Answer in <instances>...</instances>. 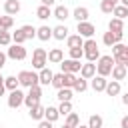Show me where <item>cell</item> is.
<instances>
[{"label": "cell", "instance_id": "obj_4", "mask_svg": "<svg viewBox=\"0 0 128 128\" xmlns=\"http://www.w3.org/2000/svg\"><path fill=\"white\" fill-rule=\"evenodd\" d=\"M46 62H48V52L44 48H36L34 54H32V68L44 70L46 68Z\"/></svg>", "mask_w": 128, "mask_h": 128}, {"label": "cell", "instance_id": "obj_24", "mask_svg": "<svg viewBox=\"0 0 128 128\" xmlns=\"http://www.w3.org/2000/svg\"><path fill=\"white\" fill-rule=\"evenodd\" d=\"M52 16H54L56 20H66V18H70V12H68L66 6H56L54 12H52Z\"/></svg>", "mask_w": 128, "mask_h": 128}, {"label": "cell", "instance_id": "obj_20", "mask_svg": "<svg viewBox=\"0 0 128 128\" xmlns=\"http://www.w3.org/2000/svg\"><path fill=\"white\" fill-rule=\"evenodd\" d=\"M78 22H88V16H90V12H88V8H84V6H78V8H74V14H72Z\"/></svg>", "mask_w": 128, "mask_h": 128}, {"label": "cell", "instance_id": "obj_18", "mask_svg": "<svg viewBox=\"0 0 128 128\" xmlns=\"http://www.w3.org/2000/svg\"><path fill=\"white\" fill-rule=\"evenodd\" d=\"M52 38H56V40H66V38H68V28H66L64 24H58L56 28H52Z\"/></svg>", "mask_w": 128, "mask_h": 128}, {"label": "cell", "instance_id": "obj_48", "mask_svg": "<svg viewBox=\"0 0 128 128\" xmlns=\"http://www.w3.org/2000/svg\"><path fill=\"white\" fill-rule=\"evenodd\" d=\"M108 2H110V4H114V6H118V2H120V0H108Z\"/></svg>", "mask_w": 128, "mask_h": 128}, {"label": "cell", "instance_id": "obj_35", "mask_svg": "<svg viewBox=\"0 0 128 128\" xmlns=\"http://www.w3.org/2000/svg\"><path fill=\"white\" fill-rule=\"evenodd\" d=\"M112 14H114L116 18H120V20H124V18L128 16V8H126V6H122V4H118V6L114 8V12H112Z\"/></svg>", "mask_w": 128, "mask_h": 128}, {"label": "cell", "instance_id": "obj_41", "mask_svg": "<svg viewBox=\"0 0 128 128\" xmlns=\"http://www.w3.org/2000/svg\"><path fill=\"white\" fill-rule=\"evenodd\" d=\"M84 56V50L82 48H70V58L72 60H80Z\"/></svg>", "mask_w": 128, "mask_h": 128}, {"label": "cell", "instance_id": "obj_37", "mask_svg": "<svg viewBox=\"0 0 128 128\" xmlns=\"http://www.w3.org/2000/svg\"><path fill=\"white\" fill-rule=\"evenodd\" d=\"M76 80V74H64V88H74Z\"/></svg>", "mask_w": 128, "mask_h": 128}, {"label": "cell", "instance_id": "obj_54", "mask_svg": "<svg viewBox=\"0 0 128 128\" xmlns=\"http://www.w3.org/2000/svg\"><path fill=\"white\" fill-rule=\"evenodd\" d=\"M62 128H70V126H66V124H64V126H62Z\"/></svg>", "mask_w": 128, "mask_h": 128}, {"label": "cell", "instance_id": "obj_38", "mask_svg": "<svg viewBox=\"0 0 128 128\" xmlns=\"http://www.w3.org/2000/svg\"><path fill=\"white\" fill-rule=\"evenodd\" d=\"M58 112H60V116H68V114L72 112V104H70V102H60Z\"/></svg>", "mask_w": 128, "mask_h": 128}, {"label": "cell", "instance_id": "obj_29", "mask_svg": "<svg viewBox=\"0 0 128 128\" xmlns=\"http://www.w3.org/2000/svg\"><path fill=\"white\" fill-rule=\"evenodd\" d=\"M4 86H6V90H18V86H20V80H18V76H8L6 80H4Z\"/></svg>", "mask_w": 128, "mask_h": 128}, {"label": "cell", "instance_id": "obj_25", "mask_svg": "<svg viewBox=\"0 0 128 128\" xmlns=\"http://www.w3.org/2000/svg\"><path fill=\"white\" fill-rule=\"evenodd\" d=\"M104 92H106L108 96H118V94H120V82H118V80H112V82H108Z\"/></svg>", "mask_w": 128, "mask_h": 128}, {"label": "cell", "instance_id": "obj_51", "mask_svg": "<svg viewBox=\"0 0 128 128\" xmlns=\"http://www.w3.org/2000/svg\"><path fill=\"white\" fill-rule=\"evenodd\" d=\"M124 66H126V70H128V60H126V62H124Z\"/></svg>", "mask_w": 128, "mask_h": 128}, {"label": "cell", "instance_id": "obj_2", "mask_svg": "<svg viewBox=\"0 0 128 128\" xmlns=\"http://www.w3.org/2000/svg\"><path fill=\"white\" fill-rule=\"evenodd\" d=\"M114 58L112 56H100V60L96 62V72H98V76H110L112 74V68H114Z\"/></svg>", "mask_w": 128, "mask_h": 128}, {"label": "cell", "instance_id": "obj_30", "mask_svg": "<svg viewBox=\"0 0 128 128\" xmlns=\"http://www.w3.org/2000/svg\"><path fill=\"white\" fill-rule=\"evenodd\" d=\"M14 24V18L12 16H0V32H8Z\"/></svg>", "mask_w": 128, "mask_h": 128}, {"label": "cell", "instance_id": "obj_19", "mask_svg": "<svg viewBox=\"0 0 128 128\" xmlns=\"http://www.w3.org/2000/svg\"><path fill=\"white\" fill-rule=\"evenodd\" d=\"M64 60V52L60 50V48H52L50 52H48V62H52V64H60Z\"/></svg>", "mask_w": 128, "mask_h": 128}, {"label": "cell", "instance_id": "obj_42", "mask_svg": "<svg viewBox=\"0 0 128 128\" xmlns=\"http://www.w3.org/2000/svg\"><path fill=\"white\" fill-rule=\"evenodd\" d=\"M38 128H52V122H48V120H40Z\"/></svg>", "mask_w": 128, "mask_h": 128}, {"label": "cell", "instance_id": "obj_55", "mask_svg": "<svg viewBox=\"0 0 128 128\" xmlns=\"http://www.w3.org/2000/svg\"><path fill=\"white\" fill-rule=\"evenodd\" d=\"M0 128H2V126H0Z\"/></svg>", "mask_w": 128, "mask_h": 128}, {"label": "cell", "instance_id": "obj_27", "mask_svg": "<svg viewBox=\"0 0 128 128\" xmlns=\"http://www.w3.org/2000/svg\"><path fill=\"white\" fill-rule=\"evenodd\" d=\"M72 96H74V90L72 88H60L58 90V100L60 102H70Z\"/></svg>", "mask_w": 128, "mask_h": 128}, {"label": "cell", "instance_id": "obj_34", "mask_svg": "<svg viewBox=\"0 0 128 128\" xmlns=\"http://www.w3.org/2000/svg\"><path fill=\"white\" fill-rule=\"evenodd\" d=\"M86 88H88V82H86V78L80 76V78L76 80V84H74L72 90H74V92H86Z\"/></svg>", "mask_w": 128, "mask_h": 128}, {"label": "cell", "instance_id": "obj_1", "mask_svg": "<svg viewBox=\"0 0 128 128\" xmlns=\"http://www.w3.org/2000/svg\"><path fill=\"white\" fill-rule=\"evenodd\" d=\"M82 50H84V58H86L88 62H98V60H100V48H98L96 40H92V38L84 40Z\"/></svg>", "mask_w": 128, "mask_h": 128}, {"label": "cell", "instance_id": "obj_10", "mask_svg": "<svg viewBox=\"0 0 128 128\" xmlns=\"http://www.w3.org/2000/svg\"><path fill=\"white\" fill-rule=\"evenodd\" d=\"M76 32H78L82 38H92V34L96 32V28H94L90 22H78V26H76Z\"/></svg>", "mask_w": 128, "mask_h": 128}, {"label": "cell", "instance_id": "obj_44", "mask_svg": "<svg viewBox=\"0 0 128 128\" xmlns=\"http://www.w3.org/2000/svg\"><path fill=\"white\" fill-rule=\"evenodd\" d=\"M120 128H128V116H124V118L120 120Z\"/></svg>", "mask_w": 128, "mask_h": 128}, {"label": "cell", "instance_id": "obj_33", "mask_svg": "<svg viewBox=\"0 0 128 128\" xmlns=\"http://www.w3.org/2000/svg\"><path fill=\"white\" fill-rule=\"evenodd\" d=\"M102 116H98V114H92L90 118H88V128H102Z\"/></svg>", "mask_w": 128, "mask_h": 128}, {"label": "cell", "instance_id": "obj_39", "mask_svg": "<svg viewBox=\"0 0 128 128\" xmlns=\"http://www.w3.org/2000/svg\"><path fill=\"white\" fill-rule=\"evenodd\" d=\"M12 42H14V44H24V42H26V38H24V34H22V30H20V28L12 34Z\"/></svg>", "mask_w": 128, "mask_h": 128}, {"label": "cell", "instance_id": "obj_26", "mask_svg": "<svg viewBox=\"0 0 128 128\" xmlns=\"http://www.w3.org/2000/svg\"><path fill=\"white\" fill-rule=\"evenodd\" d=\"M60 118V112H58V108H54V106H48L46 108V112H44V120H48V122H56Z\"/></svg>", "mask_w": 128, "mask_h": 128}, {"label": "cell", "instance_id": "obj_43", "mask_svg": "<svg viewBox=\"0 0 128 128\" xmlns=\"http://www.w3.org/2000/svg\"><path fill=\"white\" fill-rule=\"evenodd\" d=\"M6 58H8V56H6L4 52H0V70L4 68V64H6Z\"/></svg>", "mask_w": 128, "mask_h": 128}, {"label": "cell", "instance_id": "obj_52", "mask_svg": "<svg viewBox=\"0 0 128 128\" xmlns=\"http://www.w3.org/2000/svg\"><path fill=\"white\" fill-rule=\"evenodd\" d=\"M78 128H88V126H82V124H80V126H78Z\"/></svg>", "mask_w": 128, "mask_h": 128}, {"label": "cell", "instance_id": "obj_45", "mask_svg": "<svg viewBox=\"0 0 128 128\" xmlns=\"http://www.w3.org/2000/svg\"><path fill=\"white\" fill-rule=\"evenodd\" d=\"M40 2H42V4H44V6H52V4H54V2H56V0H40Z\"/></svg>", "mask_w": 128, "mask_h": 128}, {"label": "cell", "instance_id": "obj_36", "mask_svg": "<svg viewBox=\"0 0 128 128\" xmlns=\"http://www.w3.org/2000/svg\"><path fill=\"white\" fill-rule=\"evenodd\" d=\"M52 86H54L56 90H60V88H64V74H62V72H58V74H54V80H52Z\"/></svg>", "mask_w": 128, "mask_h": 128}, {"label": "cell", "instance_id": "obj_40", "mask_svg": "<svg viewBox=\"0 0 128 128\" xmlns=\"http://www.w3.org/2000/svg\"><path fill=\"white\" fill-rule=\"evenodd\" d=\"M12 42V34L10 32H0V46H8Z\"/></svg>", "mask_w": 128, "mask_h": 128}, {"label": "cell", "instance_id": "obj_11", "mask_svg": "<svg viewBox=\"0 0 128 128\" xmlns=\"http://www.w3.org/2000/svg\"><path fill=\"white\" fill-rule=\"evenodd\" d=\"M80 76L86 78V80H92V78L96 76V64H94V62L82 64V68H80Z\"/></svg>", "mask_w": 128, "mask_h": 128}, {"label": "cell", "instance_id": "obj_5", "mask_svg": "<svg viewBox=\"0 0 128 128\" xmlns=\"http://www.w3.org/2000/svg\"><path fill=\"white\" fill-rule=\"evenodd\" d=\"M40 96H42V88H40V84H38V86H32V88L28 90V94H26V98H24V104L28 106V110L40 104Z\"/></svg>", "mask_w": 128, "mask_h": 128}, {"label": "cell", "instance_id": "obj_53", "mask_svg": "<svg viewBox=\"0 0 128 128\" xmlns=\"http://www.w3.org/2000/svg\"><path fill=\"white\" fill-rule=\"evenodd\" d=\"M126 56H128V46H126Z\"/></svg>", "mask_w": 128, "mask_h": 128}, {"label": "cell", "instance_id": "obj_49", "mask_svg": "<svg viewBox=\"0 0 128 128\" xmlns=\"http://www.w3.org/2000/svg\"><path fill=\"white\" fill-rule=\"evenodd\" d=\"M120 4H122V6H126V8H128V0H120Z\"/></svg>", "mask_w": 128, "mask_h": 128}, {"label": "cell", "instance_id": "obj_32", "mask_svg": "<svg viewBox=\"0 0 128 128\" xmlns=\"http://www.w3.org/2000/svg\"><path fill=\"white\" fill-rule=\"evenodd\" d=\"M66 126H70V128H78V126H80V118H78V114L70 112V114L66 116Z\"/></svg>", "mask_w": 128, "mask_h": 128}, {"label": "cell", "instance_id": "obj_15", "mask_svg": "<svg viewBox=\"0 0 128 128\" xmlns=\"http://www.w3.org/2000/svg\"><path fill=\"white\" fill-rule=\"evenodd\" d=\"M4 10H6L8 16H14V14L20 12V2L18 0H6L4 2Z\"/></svg>", "mask_w": 128, "mask_h": 128}, {"label": "cell", "instance_id": "obj_12", "mask_svg": "<svg viewBox=\"0 0 128 128\" xmlns=\"http://www.w3.org/2000/svg\"><path fill=\"white\" fill-rule=\"evenodd\" d=\"M122 36H124V34H114V32H110V30H108V32H104L102 42H104L106 46H110V48H112L114 44H118V42L122 40Z\"/></svg>", "mask_w": 128, "mask_h": 128}, {"label": "cell", "instance_id": "obj_50", "mask_svg": "<svg viewBox=\"0 0 128 128\" xmlns=\"http://www.w3.org/2000/svg\"><path fill=\"white\" fill-rule=\"evenodd\" d=\"M4 80H6V78H2V74H0V86H4Z\"/></svg>", "mask_w": 128, "mask_h": 128}, {"label": "cell", "instance_id": "obj_13", "mask_svg": "<svg viewBox=\"0 0 128 128\" xmlns=\"http://www.w3.org/2000/svg\"><path fill=\"white\" fill-rule=\"evenodd\" d=\"M108 30L114 32V34H124V20H120V18H112V20L108 22Z\"/></svg>", "mask_w": 128, "mask_h": 128}, {"label": "cell", "instance_id": "obj_14", "mask_svg": "<svg viewBox=\"0 0 128 128\" xmlns=\"http://www.w3.org/2000/svg\"><path fill=\"white\" fill-rule=\"evenodd\" d=\"M106 84H108V80H106L104 76H94L90 86H92L94 92H104V90H106Z\"/></svg>", "mask_w": 128, "mask_h": 128}, {"label": "cell", "instance_id": "obj_21", "mask_svg": "<svg viewBox=\"0 0 128 128\" xmlns=\"http://www.w3.org/2000/svg\"><path fill=\"white\" fill-rule=\"evenodd\" d=\"M36 36H38L42 42H48V40L52 38V28H50V26H40V28H36Z\"/></svg>", "mask_w": 128, "mask_h": 128}, {"label": "cell", "instance_id": "obj_22", "mask_svg": "<svg viewBox=\"0 0 128 128\" xmlns=\"http://www.w3.org/2000/svg\"><path fill=\"white\" fill-rule=\"evenodd\" d=\"M66 42H68V48H82V46H84V38H82L80 34L68 36V38H66Z\"/></svg>", "mask_w": 128, "mask_h": 128}, {"label": "cell", "instance_id": "obj_47", "mask_svg": "<svg viewBox=\"0 0 128 128\" xmlns=\"http://www.w3.org/2000/svg\"><path fill=\"white\" fill-rule=\"evenodd\" d=\"M4 90H6V86H0V96H4Z\"/></svg>", "mask_w": 128, "mask_h": 128}, {"label": "cell", "instance_id": "obj_3", "mask_svg": "<svg viewBox=\"0 0 128 128\" xmlns=\"http://www.w3.org/2000/svg\"><path fill=\"white\" fill-rule=\"evenodd\" d=\"M18 80H20V86H26V88H32V86H38L40 84V78L36 72H30V70H22L18 74Z\"/></svg>", "mask_w": 128, "mask_h": 128}, {"label": "cell", "instance_id": "obj_17", "mask_svg": "<svg viewBox=\"0 0 128 128\" xmlns=\"http://www.w3.org/2000/svg\"><path fill=\"white\" fill-rule=\"evenodd\" d=\"M38 78H40V84L48 86V84H52V80H54V72H52L50 68H44V70L38 72Z\"/></svg>", "mask_w": 128, "mask_h": 128}, {"label": "cell", "instance_id": "obj_6", "mask_svg": "<svg viewBox=\"0 0 128 128\" xmlns=\"http://www.w3.org/2000/svg\"><path fill=\"white\" fill-rule=\"evenodd\" d=\"M60 68H62V74H76V72H80L82 64H80V60L68 58V60H62L60 62Z\"/></svg>", "mask_w": 128, "mask_h": 128}, {"label": "cell", "instance_id": "obj_31", "mask_svg": "<svg viewBox=\"0 0 128 128\" xmlns=\"http://www.w3.org/2000/svg\"><path fill=\"white\" fill-rule=\"evenodd\" d=\"M20 30H22V34H24V38H26V40H32V38L36 36V28H34L32 24H26V26H22Z\"/></svg>", "mask_w": 128, "mask_h": 128}, {"label": "cell", "instance_id": "obj_8", "mask_svg": "<svg viewBox=\"0 0 128 128\" xmlns=\"http://www.w3.org/2000/svg\"><path fill=\"white\" fill-rule=\"evenodd\" d=\"M24 98H26V94L18 88V90H12L10 94H8V106L10 108H18V106H22L24 104Z\"/></svg>", "mask_w": 128, "mask_h": 128}, {"label": "cell", "instance_id": "obj_16", "mask_svg": "<svg viewBox=\"0 0 128 128\" xmlns=\"http://www.w3.org/2000/svg\"><path fill=\"white\" fill-rule=\"evenodd\" d=\"M126 74H128V70H126V66L124 64H114V68H112V78L114 80H124L126 78Z\"/></svg>", "mask_w": 128, "mask_h": 128}, {"label": "cell", "instance_id": "obj_46", "mask_svg": "<svg viewBox=\"0 0 128 128\" xmlns=\"http://www.w3.org/2000/svg\"><path fill=\"white\" fill-rule=\"evenodd\" d=\"M122 104H126V106H128V92L122 96Z\"/></svg>", "mask_w": 128, "mask_h": 128}, {"label": "cell", "instance_id": "obj_9", "mask_svg": "<svg viewBox=\"0 0 128 128\" xmlns=\"http://www.w3.org/2000/svg\"><path fill=\"white\" fill-rule=\"evenodd\" d=\"M6 56L12 58V60H24L26 58V48L22 44H12L8 48V52H6Z\"/></svg>", "mask_w": 128, "mask_h": 128}, {"label": "cell", "instance_id": "obj_23", "mask_svg": "<svg viewBox=\"0 0 128 128\" xmlns=\"http://www.w3.org/2000/svg\"><path fill=\"white\" fill-rule=\"evenodd\" d=\"M44 112H46V108L42 106V104H38V106H34V108H30V118L32 120H44Z\"/></svg>", "mask_w": 128, "mask_h": 128}, {"label": "cell", "instance_id": "obj_7", "mask_svg": "<svg viewBox=\"0 0 128 128\" xmlns=\"http://www.w3.org/2000/svg\"><path fill=\"white\" fill-rule=\"evenodd\" d=\"M112 58H114V62L116 64H124L126 60H128V56H126V46L124 44H114L112 46Z\"/></svg>", "mask_w": 128, "mask_h": 128}, {"label": "cell", "instance_id": "obj_28", "mask_svg": "<svg viewBox=\"0 0 128 128\" xmlns=\"http://www.w3.org/2000/svg\"><path fill=\"white\" fill-rule=\"evenodd\" d=\"M36 16H38L40 20H48V18L52 16V10H50V6H44V4H40V6H38V10H36Z\"/></svg>", "mask_w": 128, "mask_h": 128}]
</instances>
